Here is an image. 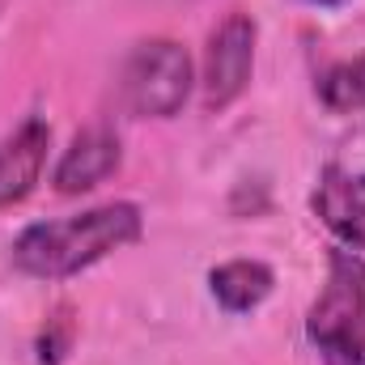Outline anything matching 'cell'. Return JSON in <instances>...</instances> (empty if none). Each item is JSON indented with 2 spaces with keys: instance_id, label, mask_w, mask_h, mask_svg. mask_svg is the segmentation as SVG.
Here are the masks:
<instances>
[{
  "instance_id": "cell-1",
  "label": "cell",
  "mask_w": 365,
  "mask_h": 365,
  "mask_svg": "<svg viewBox=\"0 0 365 365\" xmlns=\"http://www.w3.org/2000/svg\"><path fill=\"white\" fill-rule=\"evenodd\" d=\"M145 234V212L132 200H110L73 217L34 221L13 238V264L17 272L34 280H68L93 268L98 259L132 247Z\"/></svg>"
},
{
  "instance_id": "cell-2",
  "label": "cell",
  "mask_w": 365,
  "mask_h": 365,
  "mask_svg": "<svg viewBox=\"0 0 365 365\" xmlns=\"http://www.w3.org/2000/svg\"><path fill=\"white\" fill-rule=\"evenodd\" d=\"M306 340L323 365H365V255L327 251V280L306 314Z\"/></svg>"
},
{
  "instance_id": "cell-3",
  "label": "cell",
  "mask_w": 365,
  "mask_h": 365,
  "mask_svg": "<svg viewBox=\"0 0 365 365\" xmlns=\"http://www.w3.org/2000/svg\"><path fill=\"white\" fill-rule=\"evenodd\" d=\"M195 86L187 47L175 38H145L123 64V102L140 119H175Z\"/></svg>"
},
{
  "instance_id": "cell-4",
  "label": "cell",
  "mask_w": 365,
  "mask_h": 365,
  "mask_svg": "<svg viewBox=\"0 0 365 365\" xmlns=\"http://www.w3.org/2000/svg\"><path fill=\"white\" fill-rule=\"evenodd\" d=\"M255 43H259V26L251 13H225L212 34H208V51H204V110H230L255 73Z\"/></svg>"
},
{
  "instance_id": "cell-5",
  "label": "cell",
  "mask_w": 365,
  "mask_h": 365,
  "mask_svg": "<svg viewBox=\"0 0 365 365\" xmlns=\"http://www.w3.org/2000/svg\"><path fill=\"white\" fill-rule=\"evenodd\" d=\"M123 166V145L110 128L93 123V128H81L73 136V145L64 149L60 166H56V191L60 195H81V191H93L98 182H106L115 170Z\"/></svg>"
},
{
  "instance_id": "cell-6",
  "label": "cell",
  "mask_w": 365,
  "mask_h": 365,
  "mask_svg": "<svg viewBox=\"0 0 365 365\" xmlns=\"http://www.w3.org/2000/svg\"><path fill=\"white\" fill-rule=\"evenodd\" d=\"M47 149H51V123L30 115L13 136L0 140V208L21 204L47 166Z\"/></svg>"
},
{
  "instance_id": "cell-7",
  "label": "cell",
  "mask_w": 365,
  "mask_h": 365,
  "mask_svg": "<svg viewBox=\"0 0 365 365\" xmlns=\"http://www.w3.org/2000/svg\"><path fill=\"white\" fill-rule=\"evenodd\" d=\"M314 212L336 238H344L353 251H365V175L327 166L314 187Z\"/></svg>"
},
{
  "instance_id": "cell-8",
  "label": "cell",
  "mask_w": 365,
  "mask_h": 365,
  "mask_svg": "<svg viewBox=\"0 0 365 365\" xmlns=\"http://www.w3.org/2000/svg\"><path fill=\"white\" fill-rule=\"evenodd\" d=\"M276 289V272L264 259H225L208 272V293L230 314H251Z\"/></svg>"
},
{
  "instance_id": "cell-9",
  "label": "cell",
  "mask_w": 365,
  "mask_h": 365,
  "mask_svg": "<svg viewBox=\"0 0 365 365\" xmlns=\"http://www.w3.org/2000/svg\"><path fill=\"white\" fill-rule=\"evenodd\" d=\"M319 102L336 115H353V110H365V56H353V60H340L331 64L323 77H319Z\"/></svg>"
},
{
  "instance_id": "cell-10",
  "label": "cell",
  "mask_w": 365,
  "mask_h": 365,
  "mask_svg": "<svg viewBox=\"0 0 365 365\" xmlns=\"http://www.w3.org/2000/svg\"><path fill=\"white\" fill-rule=\"evenodd\" d=\"M68 349H73V319H68V306H60V310L47 319L43 336H38V361L60 365L68 357Z\"/></svg>"
},
{
  "instance_id": "cell-11",
  "label": "cell",
  "mask_w": 365,
  "mask_h": 365,
  "mask_svg": "<svg viewBox=\"0 0 365 365\" xmlns=\"http://www.w3.org/2000/svg\"><path fill=\"white\" fill-rule=\"evenodd\" d=\"M302 4H310V9H344L349 0H302Z\"/></svg>"
}]
</instances>
